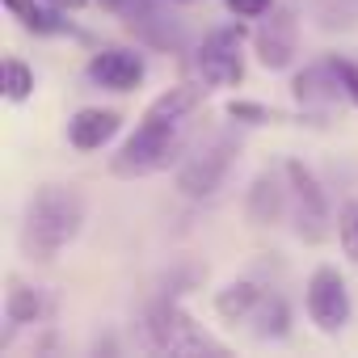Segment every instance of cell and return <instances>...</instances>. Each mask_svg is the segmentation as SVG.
Returning <instances> with one entry per match:
<instances>
[{
  "instance_id": "7402d4cb",
  "label": "cell",
  "mask_w": 358,
  "mask_h": 358,
  "mask_svg": "<svg viewBox=\"0 0 358 358\" xmlns=\"http://www.w3.org/2000/svg\"><path fill=\"white\" fill-rule=\"evenodd\" d=\"M228 9L236 17H266L274 9V0H228Z\"/></svg>"
},
{
  "instance_id": "9a60e30c",
  "label": "cell",
  "mask_w": 358,
  "mask_h": 358,
  "mask_svg": "<svg viewBox=\"0 0 358 358\" xmlns=\"http://www.w3.org/2000/svg\"><path fill=\"white\" fill-rule=\"evenodd\" d=\"M266 291L257 287V282H249V278H241V282H228L220 295H215V312L228 320V324H245L249 320V312L257 308V299H262Z\"/></svg>"
},
{
  "instance_id": "ac0fdd59",
  "label": "cell",
  "mask_w": 358,
  "mask_h": 358,
  "mask_svg": "<svg viewBox=\"0 0 358 358\" xmlns=\"http://www.w3.org/2000/svg\"><path fill=\"white\" fill-rule=\"evenodd\" d=\"M34 93V72L22 59H5V97L9 101H26Z\"/></svg>"
},
{
  "instance_id": "2e32d148",
  "label": "cell",
  "mask_w": 358,
  "mask_h": 358,
  "mask_svg": "<svg viewBox=\"0 0 358 358\" xmlns=\"http://www.w3.org/2000/svg\"><path fill=\"white\" fill-rule=\"evenodd\" d=\"M38 316H43V295H38L34 287H17V282H13V291H9V299H5V320H9L5 345H9V337H13L17 324H34Z\"/></svg>"
},
{
  "instance_id": "3957f363",
  "label": "cell",
  "mask_w": 358,
  "mask_h": 358,
  "mask_svg": "<svg viewBox=\"0 0 358 358\" xmlns=\"http://www.w3.org/2000/svg\"><path fill=\"white\" fill-rule=\"evenodd\" d=\"M143 337L148 350L156 354H224V345L194 324V316L177 303V299H156L143 312Z\"/></svg>"
},
{
  "instance_id": "9c48e42d",
  "label": "cell",
  "mask_w": 358,
  "mask_h": 358,
  "mask_svg": "<svg viewBox=\"0 0 358 358\" xmlns=\"http://www.w3.org/2000/svg\"><path fill=\"white\" fill-rule=\"evenodd\" d=\"M253 47H257L262 68H270V72L291 68V59H295V51H299V17H295V9H287V5L270 9L266 22H262L257 34H253Z\"/></svg>"
},
{
  "instance_id": "cb8c5ba5",
  "label": "cell",
  "mask_w": 358,
  "mask_h": 358,
  "mask_svg": "<svg viewBox=\"0 0 358 358\" xmlns=\"http://www.w3.org/2000/svg\"><path fill=\"white\" fill-rule=\"evenodd\" d=\"M30 5H34V0H5V9H9L13 17H22V13H26Z\"/></svg>"
},
{
  "instance_id": "7c38bea8",
  "label": "cell",
  "mask_w": 358,
  "mask_h": 358,
  "mask_svg": "<svg viewBox=\"0 0 358 358\" xmlns=\"http://www.w3.org/2000/svg\"><path fill=\"white\" fill-rule=\"evenodd\" d=\"M291 211V194H287V173H257L253 186H249V199H245V215L253 228H266V224H278L282 215Z\"/></svg>"
},
{
  "instance_id": "44dd1931",
  "label": "cell",
  "mask_w": 358,
  "mask_h": 358,
  "mask_svg": "<svg viewBox=\"0 0 358 358\" xmlns=\"http://www.w3.org/2000/svg\"><path fill=\"white\" fill-rule=\"evenodd\" d=\"M228 118H236V122H270V110L257 106V101H232Z\"/></svg>"
},
{
  "instance_id": "4fadbf2b",
  "label": "cell",
  "mask_w": 358,
  "mask_h": 358,
  "mask_svg": "<svg viewBox=\"0 0 358 358\" xmlns=\"http://www.w3.org/2000/svg\"><path fill=\"white\" fill-rule=\"evenodd\" d=\"M118 127H122V118H118L114 110L85 106V110H76V114L68 118V143H72L76 152H97V148H106V143L118 135Z\"/></svg>"
},
{
  "instance_id": "e0dca14e",
  "label": "cell",
  "mask_w": 358,
  "mask_h": 358,
  "mask_svg": "<svg viewBox=\"0 0 358 358\" xmlns=\"http://www.w3.org/2000/svg\"><path fill=\"white\" fill-rule=\"evenodd\" d=\"M22 26H26L30 34H64V30H72V26L64 22V9H55V5H47V9L30 5V9L22 13Z\"/></svg>"
},
{
  "instance_id": "ffe728a7",
  "label": "cell",
  "mask_w": 358,
  "mask_h": 358,
  "mask_svg": "<svg viewBox=\"0 0 358 358\" xmlns=\"http://www.w3.org/2000/svg\"><path fill=\"white\" fill-rule=\"evenodd\" d=\"M333 68H337V76H341L345 101H350V106H358V64H350V59H337V55H333Z\"/></svg>"
},
{
  "instance_id": "277c9868",
  "label": "cell",
  "mask_w": 358,
  "mask_h": 358,
  "mask_svg": "<svg viewBox=\"0 0 358 358\" xmlns=\"http://www.w3.org/2000/svg\"><path fill=\"white\" fill-rule=\"evenodd\" d=\"M282 173H287V194H291V224H295V236H299L303 245L329 241V232H333V211H329V194H324V186L316 182V173H312L303 160H287Z\"/></svg>"
},
{
  "instance_id": "5bb4252c",
  "label": "cell",
  "mask_w": 358,
  "mask_h": 358,
  "mask_svg": "<svg viewBox=\"0 0 358 358\" xmlns=\"http://www.w3.org/2000/svg\"><path fill=\"white\" fill-rule=\"evenodd\" d=\"M245 329H249L257 341H278V337H287V329H291V308H287V299L274 295V291H266V295L257 299V308L249 312Z\"/></svg>"
},
{
  "instance_id": "8fae6325",
  "label": "cell",
  "mask_w": 358,
  "mask_h": 358,
  "mask_svg": "<svg viewBox=\"0 0 358 358\" xmlns=\"http://www.w3.org/2000/svg\"><path fill=\"white\" fill-rule=\"evenodd\" d=\"M89 80L93 85H101V89H110V93H131V89H139V80H143V72H148V64H143V55H135V51H122V47H110V51H97L93 59H89Z\"/></svg>"
},
{
  "instance_id": "52a82bcc",
  "label": "cell",
  "mask_w": 358,
  "mask_h": 358,
  "mask_svg": "<svg viewBox=\"0 0 358 358\" xmlns=\"http://www.w3.org/2000/svg\"><path fill=\"white\" fill-rule=\"evenodd\" d=\"M303 303H308V316L320 333H341L350 324V291H345V278L337 274V266L312 270Z\"/></svg>"
},
{
  "instance_id": "7a4b0ae2",
  "label": "cell",
  "mask_w": 358,
  "mask_h": 358,
  "mask_svg": "<svg viewBox=\"0 0 358 358\" xmlns=\"http://www.w3.org/2000/svg\"><path fill=\"white\" fill-rule=\"evenodd\" d=\"M89 203L76 186H38L22 215V253L30 262H55L85 228Z\"/></svg>"
},
{
  "instance_id": "ba28073f",
  "label": "cell",
  "mask_w": 358,
  "mask_h": 358,
  "mask_svg": "<svg viewBox=\"0 0 358 358\" xmlns=\"http://www.w3.org/2000/svg\"><path fill=\"white\" fill-rule=\"evenodd\" d=\"M118 13H122L127 30H131L139 43H148V47H156V51H182L186 26L177 22V17L160 5V0H122Z\"/></svg>"
},
{
  "instance_id": "30bf717a",
  "label": "cell",
  "mask_w": 358,
  "mask_h": 358,
  "mask_svg": "<svg viewBox=\"0 0 358 358\" xmlns=\"http://www.w3.org/2000/svg\"><path fill=\"white\" fill-rule=\"evenodd\" d=\"M291 93H295L299 110H303V114H316V118H324V114H329V110H333V106L345 97V89H341V76H337L333 59L303 68V72L291 80Z\"/></svg>"
},
{
  "instance_id": "d6986e66",
  "label": "cell",
  "mask_w": 358,
  "mask_h": 358,
  "mask_svg": "<svg viewBox=\"0 0 358 358\" xmlns=\"http://www.w3.org/2000/svg\"><path fill=\"white\" fill-rule=\"evenodd\" d=\"M337 241L345 249L350 262H358V203H345L341 215H337Z\"/></svg>"
},
{
  "instance_id": "5b68a950",
  "label": "cell",
  "mask_w": 358,
  "mask_h": 358,
  "mask_svg": "<svg viewBox=\"0 0 358 358\" xmlns=\"http://www.w3.org/2000/svg\"><path fill=\"white\" fill-rule=\"evenodd\" d=\"M236 152H241V139L232 131L207 139L203 148H194L182 160V169H177V190H182L186 199H211L228 182V173L236 164Z\"/></svg>"
},
{
  "instance_id": "8992f818",
  "label": "cell",
  "mask_w": 358,
  "mask_h": 358,
  "mask_svg": "<svg viewBox=\"0 0 358 358\" xmlns=\"http://www.w3.org/2000/svg\"><path fill=\"white\" fill-rule=\"evenodd\" d=\"M241 47H245V26L241 22L211 30L203 38V47H199V55H194L199 80L207 89H232V85H241L245 80V55H241Z\"/></svg>"
},
{
  "instance_id": "d4e9b609",
  "label": "cell",
  "mask_w": 358,
  "mask_h": 358,
  "mask_svg": "<svg viewBox=\"0 0 358 358\" xmlns=\"http://www.w3.org/2000/svg\"><path fill=\"white\" fill-rule=\"evenodd\" d=\"M97 5H106V9H118V5H122V0H97Z\"/></svg>"
},
{
  "instance_id": "603a6c76",
  "label": "cell",
  "mask_w": 358,
  "mask_h": 358,
  "mask_svg": "<svg viewBox=\"0 0 358 358\" xmlns=\"http://www.w3.org/2000/svg\"><path fill=\"white\" fill-rule=\"evenodd\" d=\"M43 5H55V9H64V13H76V9L89 5V0H43Z\"/></svg>"
},
{
  "instance_id": "6da1fadb",
  "label": "cell",
  "mask_w": 358,
  "mask_h": 358,
  "mask_svg": "<svg viewBox=\"0 0 358 358\" xmlns=\"http://www.w3.org/2000/svg\"><path fill=\"white\" fill-rule=\"evenodd\" d=\"M199 85H173L164 89L139 118L135 135L118 148V156L110 160L114 177H152L160 169H169V160H177L186 135H190V114L199 110Z\"/></svg>"
}]
</instances>
